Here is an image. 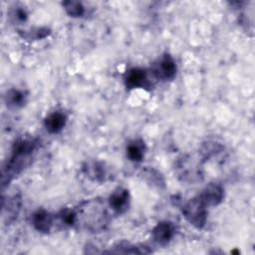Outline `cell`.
<instances>
[{"label": "cell", "instance_id": "1", "mask_svg": "<svg viewBox=\"0 0 255 255\" xmlns=\"http://www.w3.org/2000/svg\"><path fill=\"white\" fill-rule=\"evenodd\" d=\"M75 210V226L91 233L105 231L111 221L106 203L101 198H91L81 202Z\"/></svg>", "mask_w": 255, "mask_h": 255}, {"label": "cell", "instance_id": "2", "mask_svg": "<svg viewBox=\"0 0 255 255\" xmlns=\"http://www.w3.org/2000/svg\"><path fill=\"white\" fill-rule=\"evenodd\" d=\"M200 157L195 158L192 155H181L175 162V172L177 177L184 182L196 183L203 178V169Z\"/></svg>", "mask_w": 255, "mask_h": 255}, {"label": "cell", "instance_id": "3", "mask_svg": "<svg viewBox=\"0 0 255 255\" xmlns=\"http://www.w3.org/2000/svg\"><path fill=\"white\" fill-rule=\"evenodd\" d=\"M207 205L196 195L186 201L182 206V214L184 218L195 228L202 229L207 220Z\"/></svg>", "mask_w": 255, "mask_h": 255}, {"label": "cell", "instance_id": "4", "mask_svg": "<svg viewBox=\"0 0 255 255\" xmlns=\"http://www.w3.org/2000/svg\"><path fill=\"white\" fill-rule=\"evenodd\" d=\"M151 76L153 74L146 69L134 67L129 69L124 78L125 85L128 90L133 89H145L149 90L153 86V82L151 81Z\"/></svg>", "mask_w": 255, "mask_h": 255}, {"label": "cell", "instance_id": "5", "mask_svg": "<svg viewBox=\"0 0 255 255\" xmlns=\"http://www.w3.org/2000/svg\"><path fill=\"white\" fill-rule=\"evenodd\" d=\"M177 67L173 57L167 53L163 54L153 66L151 73L156 80L170 81L176 75Z\"/></svg>", "mask_w": 255, "mask_h": 255}, {"label": "cell", "instance_id": "6", "mask_svg": "<svg viewBox=\"0 0 255 255\" xmlns=\"http://www.w3.org/2000/svg\"><path fill=\"white\" fill-rule=\"evenodd\" d=\"M22 197L19 193L2 197V221L4 224L13 223L21 210Z\"/></svg>", "mask_w": 255, "mask_h": 255}, {"label": "cell", "instance_id": "7", "mask_svg": "<svg viewBox=\"0 0 255 255\" xmlns=\"http://www.w3.org/2000/svg\"><path fill=\"white\" fill-rule=\"evenodd\" d=\"M108 204L117 214L126 213L130 204V195L127 188L118 187L116 188L108 198Z\"/></svg>", "mask_w": 255, "mask_h": 255}, {"label": "cell", "instance_id": "8", "mask_svg": "<svg viewBox=\"0 0 255 255\" xmlns=\"http://www.w3.org/2000/svg\"><path fill=\"white\" fill-rule=\"evenodd\" d=\"M82 170L84 174L93 181L105 182L110 178L109 168L107 167L106 163L103 161H99V160L86 161L82 166Z\"/></svg>", "mask_w": 255, "mask_h": 255}, {"label": "cell", "instance_id": "9", "mask_svg": "<svg viewBox=\"0 0 255 255\" xmlns=\"http://www.w3.org/2000/svg\"><path fill=\"white\" fill-rule=\"evenodd\" d=\"M175 235V226L170 221H160L151 230L153 241L160 245L166 246Z\"/></svg>", "mask_w": 255, "mask_h": 255}, {"label": "cell", "instance_id": "10", "mask_svg": "<svg viewBox=\"0 0 255 255\" xmlns=\"http://www.w3.org/2000/svg\"><path fill=\"white\" fill-rule=\"evenodd\" d=\"M198 195L208 207L216 206L220 204L224 198V188L218 182H210Z\"/></svg>", "mask_w": 255, "mask_h": 255}, {"label": "cell", "instance_id": "11", "mask_svg": "<svg viewBox=\"0 0 255 255\" xmlns=\"http://www.w3.org/2000/svg\"><path fill=\"white\" fill-rule=\"evenodd\" d=\"M31 222L33 227L41 232V233H50L52 228L54 227L55 217L52 213L47 211L44 208H39L36 210L31 217Z\"/></svg>", "mask_w": 255, "mask_h": 255}, {"label": "cell", "instance_id": "12", "mask_svg": "<svg viewBox=\"0 0 255 255\" xmlns=\"http://www.w3.org/2000/svg\"><path fill=\"white\" fill-rule=\"evenodd\" d=\"M151 252V249L144 244H134L126 240L116 242L110 250L105 251V253L115 254H149Z\"/></svg>", "mask_w": 255, "mask_h": 255}, {"label": "cell", "instance_id": "13", "mask_svg": "<svg viewBox=\"0 0 255 255\" xmlns=\"http://www.w3.org/2000/svg\"><path fill=\"white\" fill-rule=\"evenodd\" d=\"M67 115L61 111H55L49 114L44 120V127L50 133H59L67 124Z\"/></svg>", "mask_w": 255, "mask_h": 255}, {"label": "cell", "instance_id": "14", "mask_svg": "<svg viewBox=\"0 0 255 255\" xmlns=\"http://www.w3.org/2000/svg\"><path fill=\"white\" fill-rule=\"evenodd\" d=\"M145 144L144 141L140 138L133 139L129 141L126 147L127 157L133 162H139L144 157Z\"/></svg>", "mask_w": 255, "mask_h": 255}, {"label": "cell", "instance_id": "15", "mask_svg": "<svg viewBox=\"0 0 255 255\" xmlns=\"http://www.w3.org/2000/svg\"><path fill=\"white\" fill-rule=\"evenodd\" d=\"M5 103L11 109L22 108L27 101V94L23 90L9 89L5 94Z\"/></svg>", "mask_w": 255, "mask_h": 255}, {"label": "cell", "instance_id": "16", "mask_svg": "<svg viewBox=\"0 0 255 255\" xmlns=\"http://www.w3.org/2000/svg\"><path fill=\"white\" fill-rule=\"evenodd\" d=\"M139 175L142 177V179H144L147 183L154 187H164V178L162 174L153 167L146 166L142 168L141 171L139 172Z\"/></svg>", "mask_w": 255, "mask_h": 255}, {"label": "cell", "instance_id": "17", "mask_svg": "<svg viewBox=\"0 0 255 255\" xmlns=\"http://www.w3.org/2000/svg\"><path fill=\"white\" fill-rule=\"evenodd\" d=\"M223 150L222 144L214 140H207L203 142L199 148V157L203 162L209 160L211 157L217 155Z\"/></svg>", "mask_w": 255, "mask_h": 255}, {"label": "cell", "instance_id": "18", "mask_svg": "<svg viewBox=\"0 0 255 255\" xmlns=\"http://www.w3.org/2000/svg\"><path fill=\"white\" fill-rule=\"evenodd\" d=\"M50 33L51 31L47 27H32L28 30H19L20 36L28 41L44 39L49 36Z\"/></svg>", "mask_w": 255, "mask_h": 255}, {"label": "cell", "instance_id": "19", "mask_svg": "<svg viewBox=\"0 0 255 255\" xmlns=\"http://www.w3.org/2000/svg\"><path fill=\"white\" fill-rule=\"evenodd\" d=\"M66 13L73 18L83 17L85 15V7L82 2L77 0H67L62 3Z\"/></svg>", "mask_w": 255, "mask_h": 255}, {"label": "cell", "instance_id": "20", "mask_svg": "<svg viewBox=\"0 0 255 255\" xmlns=\"http://www.w3.org/2000/svg\"><path fill=\"white\" fill-rule=\"evenodd\" d=\"M57 217L59 221L65 225V226H75L76 216H75V210L70 208H63L59 211L57 214Z\"/></svg>", "mask_w": 255, "mask_h": 255}, {"label": "cell", "instance_id": "21", "mask_svg": "<svg viewBox=\"0 0 255 255\" xmlns=\"http://www.w3.org/2000/svg\"><path fill=\"white\" fill-rule=\"evenodd\" d=\"M10 17L13 19L14 22L17 23H23L28 18V12L23 6H16L10 14Z\"/></svg>", "mask_w": 255, "mask_h": 255}]
</instances>
